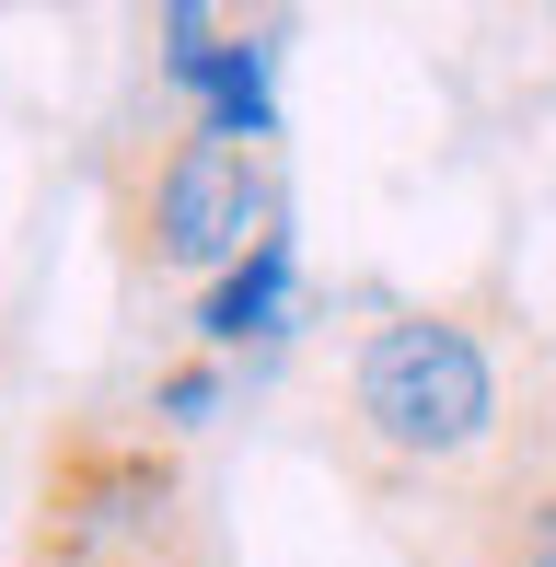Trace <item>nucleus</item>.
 I'll return each instance as SVG.
<instances>
[{
  "label": "nucleus",
  "instance_id": "0eeeda50",
  "mask_svg": "<svg viewBox=\"0 0 556 567\" xmlns=\"http://www.w3.org/2000/svg\"><path fill=\"white\" fill-rule=\"evenodd\" d=\"M511 463H545V475H556V371H545L534 417H522V452H511Z\"/></svg>",
  "mask_w": 556,
  "mask_h": 567
},
{
  "label": "nucleus",
  "instance_id": "39448f33",
  "mask_svg": "<svg viewBox=\"0 0 556 567\" xmlns=\"http://www.w3.org/2000/svg\"><path fill=\"white\" fill-rule=\"evenodd\" d=\"M278 267H290V244L244 255V267L220 278V290H209V313H197V337H209V348H244V337H267V313H278Z\"/></svg>",
  "mask_w": 556,
  "mask_h": 567
},
{
  "label": "nucleus",
  "instance_id": "20e7f679",
  "mask_svg": "<svg viewBox=\"0 0 556 567\" xmlns=\"http://www.w3.org/2000/svg\"><path fill=\"white\" fill-rule=\"evenodd\" d=\"M452 567H556V475L545 463H511L452 522Z\"/></svg>",
  "mask_w": 556,
  "mask_h": 567
},
{
  "label": "nucleus",
  "instance_id": "f257e3e1",
  "mask_svg": "<svg viewBox=\"0 0 556 567\" xmlns=\"http://www.w3.org/2000/svg\"><path fill=\"white\" fill-rule=\"evenodd\" d=\"M556 348L522 324L498 278H464L441 301H394L360 324L337 394H325V463L360 509H441L464 522L522 452Z\"/></svg>",
  "mask_w": 556,
  "mask_h": 567
},
{
  "label": "nucleus",
  "instance_id": "7ed1b4c3",
  "mask_svg": "<svg viewBox=\"0 0 556 567\" xmlns=\"http://www.w3.org/2000/svg\"><path fill=\"white\" fill-rule=\"evenodd\" d=\"M12 567H220V522L186 441L163 417H105V405L47 417Z\"/></svg>",
  "mask_w": 556,
  "mask_h": 567
},
{
  "label": "nucleus",
  "instance_id": "f03ea898",
  "mask_svg": "<svg viewBox=\"0 0 556 567\" xmlns=\"http://www.w3.org/2000/svg\"><path fill=\"white\" fill-rule=\"evenodd\" d=\"M93 186H105V231H116V278L128 290H186V278L220 290L244 255L278 244L267 127H233V116L186 105V93H151L105 140Z\"/></svg>",
  "mask_w": 556,
  "mask_h": 567
},
{
  "label": "nucleus",
  "instance_id": "423d86ee",
  "mask_svg": "<svg viewBox=\"0 0 556 567\" xmlns=\"http://www.w3.org/2000/svg\"><path fill=\"white\" fill-rule=\"evenodd\" d=\"M209 394H220V359H209V348H197V359H174V371H163V382H151V417H163V429H174V441H186V429H197V405H209Z\"/></svg>",
  "mask_w": 556,
  "mask_h": 567
}]
</instances>
